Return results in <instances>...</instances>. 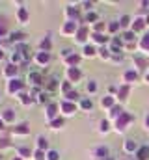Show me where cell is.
I'll return each instance as SVG.
<instances>
[{
	"label": "cell",
	"instance_id": "ab89813d",
	"mask_svg": "<svg viewBox=\"0 0 149 160\" xmlns=\"http://www.w3.org/2000/svg\"><path fill=\"white\" fill-rule=\"evenodd\" d=\"M95 19H97V15H95V13H88V17H86V21H88V22H90V21H95Z\"/></svg>",
	"mask_w": 149,
	"mask_h": 160
},
{
	"label": "cell",
	"instance_id": "db71d44e",
	"mask_svg": "<svg viewBox=\"0 0 149 160\" xmlns=\"http://www.w3.org/2000/svg\"><path fill=\"white\" fill-rule=\"evenodd\" d=\"M0 97H2V93H0Z\"/></svg>",
	"mask_w": 149,
	"mask_h": 160
},
{
	"label": "cell",
	"instance_id": "ac0fdd59",
	"mask_svg": "<svg viewBox=\"0 0 149 160\" xmlns=\"http://www.w3.org/2000/svg\"><path fill=\"white\" fill-rule=\"evenodd\" d=\"M138 78V73H136V71H127V73H125V80H127V82H132V80H136Z\"/></svg>",
	"mask_w": 149,
	"mask_h": 160
},
{
	"label": "cell",
	"instance_id": "b9f144b4",
	"mask_svg": "<svg viewBox=\"0 0 149 160\" xmlns=\"http://www.w3.org/2000/svg\"><path fill=\"white\" fill-rule=\"evenodd\" d=\"M108 28H110V32H116V30L119 28V24H117V22H112V24L108 26Z\"/></svg>",
	"mask_w": 149,
	"mask_h": 160
},
{
	"label": "cell",
	"instance_id": "6da1fadb",
	"mask_svg": "<svg viewBox=\"0 0 149 160\" xmlns=\"http://www.w3.org/2000/svg\"><path fill=\"white\" fill-rule=\"evenodd\" d=\"M129 121H132V116L123 112V114L117 118V121H116V128H117V130H123V128L127 127V123H129Z\"/></svg>",
	"mask_w": 149,
	"mask_h": 160
},
{
	"label": "cell",
	"instance_id": "4316f807",
	"mask_svg": "<svg viewBox=\"0 0 149 160\" xmlns=\"http://www.w3.org/2000/svg\"><path fill=\"white\" fill-rule=\"evenodd\" d=\"M23 38H24L23 32H13V34H11V41H21Z\"/></svg>",
	"mask_w": 149,
	"mask_h": 160
},
{
	"label": "cell",
	"instance_id": "f1b7e54d",
	"mask_svg": "<svg viewBox=\"0 0 149 160\" xmlns=\"http://www.w3.org/2000/svg\"><path fill=\"white\" fill-rule=\"evenodd\" d=\"M129 22H131V17H129V15H123V17H121L119 26H129Z\"/></svg>",
	"mask_w": 149,
	"mask_h": 160
},
{
	"label": "cell",
	"instance_id": "4dcf8cb0",
	"mask_svg": "<svg viewBox=\"0 0 149 160\" xmlns=\"http://www.w3.org/2000/svg\"><path fill=\"white\" fill-rule=\"evenodd\" d=\"M19 155L26 158V157H30V149H26V147H21V149H19Z\"/></svg>",
	"mask_w": 149,
	"mask_h": 160
},
{
	"label": "cell",
	"instance_id": "44dd1931",
	"mask_svg": "<svg viewBox=\"0 0 149 160\" xmlns=\"http://www.w3.org/2000/svg\"><path fill=\"white\" fill-rule=\"evenodd\" d=\"M80 106H82L84 110H91V108H93V102H91L90 99H84V101L80 102Z\"/></svg>",
	"mask_w": 149,
	"mask_h": 160
},
{
	"label": "cell",
	"instance_id": "83f0119b",
	"mask_svg": "<svg viewBox=\"0 0 149 160\" xmlns=\"http://www.w3.org/2000/svg\"><path fill=\"white\" fill-rule=\"evenodd\" d=\"M30 80H32L34 84H41V75H37V73H32V75H30Z\"/></svg>",
	"mask_w": 149,
	"mask_h": 160
},
{
	"label": "cell",
	"instance_id": "60d3db41",
	"mask_svg": "<svg viewBox=\"0 0 149 160\" xmlns=\"http://www.w3.org/2000/svg\"><path fill=\"white\" fill-rule=\"evenodd\" d=\"M95 89H97L95 82H90V84H88V91H95Z\"/></svg>",
	"mask_w": 149,
	"mask_h": 160
},
{
	"label": "cell",
	"instance_id": "4fadbf2b",
	"mask_svg": "<svg viewBox=\"0 0 149 160\" xmlns=\"http://www.w3.org/2000/svg\"><path fill=\"white\" fill-rule=\"evenodd\" d=\"M144 24H146V21H144V19H136V21H134V24H132V32L142 30V28H144Z\"/></svg>",
	"mask_w": 149,
	"mask_h": 160
},
{
	"label": "cell",
	"instance_id": "5b68a950",
	"mask_svg": "<svg viewBox=\"0 0 149 160\" xmlns=\"http://www.w3.org/2000/svg\"><path fill=\"white\" fill-rule=\"evenodd\" d=\"M67 77L71 82H76V80L80 78V71L76 69V67H69V71H67Z\"/></svg>",
	"mask_w": 149,
	"mask_h": 160
},
{
	"label": "cell",
	"instance_id": "2e32d148",
	"mask_svg": "<svg viewBox=\"0 0 149 160\" xmlns=\"http://www.w3.org/2000/svg\"><path fill=\"white\" fill-rule=\"evenodd\" d=\"M47 145H49V142H47V138H43V136H39V138H37V147H39V151H43V149H47Z\"/></svg>",
	"mask_w": 149,
	"mask_h": 160
},
{
	"label": "cell",
	"instance_id": "816d5d0a",
	"mask_svg": "<svg viewBox=\"0 0 149 160\" xmlns=\"http://www.w3.org/2000/svg\"><path fill=\"white\" fill-rule=\"evenodd\" d=\"M106 160H114V158H106Z\"/></svg>",
	"mask_w": 149,
	"mask_h": 160
},
{
	"label": "cell",
	"instance_id": "5bb4252c",
	"mask_svg": "<svg viewBox=\"0 0 149 160\" xmlns=\"http://www.w3.org/2000/svg\"><path fill=\"white\" fill-rule=\"evenodd\" d=\"M19 21H21V22H26V21H28V11H26V8H21V9H19Z\"/></svg>",
	"mask_w": 149,
	"mask_h": 160
},
{
	"label": "cell",
	"instance_id": "ba28073f",
	"mask_svg": "<svg viewBox=\"0 0 149 160\" xmlns=\"http://www.w3.org/2000/svg\"><path fill=\"white\" fill-rule=\"evenodd\" d=\"M4 75H6V77H8V78H15V75H17V67H15V65H8V67H6V71H4Z\"/></svg>",
	"mask_w": 149,
	"mask_h": 160
},
{
	"label": "cell",
	"instance_id": "11a10c76",
	"mask_svg": "<svg viewBox=\"0 0 149 160\" xmlns=\"http://www.w3.org/2000/svg\"><path fill=\"white\" fill-rule=\"evenodd\" d=\"M0 158H2V157H0Z\"/></svg>",
	"mask_w": 149,
	"mask_h": 160
},
{
	"label": "cell",
	"instance_id": "52a82bcc",
	"mask_svg": "<svg viewBox=\"0 0 149 160\" xmlns=\"http://www.w3.org/2000/svg\"><path fill=\"white\" fill-rule=\"evenodd\" d=\"M76 30H78V26H76L74 21H69V22L64 26V34H73V32H76Z\"/></svg>",
	"mask_w": 149,
	"mask_h": 160
},
{
	"label": "cell",
	"instance_id": "681fc988",
	"mask_svg": "<svg viewBox=\"0 0 149 160\" xmlns=\"http://www.w3.org/2000/svg\"><path fill=\"white\" fill-rule=\"evenodd\" d=\"M2 58H4V52H2V50H0V60H2Z\"/></svg>",
	"mask_w": 149,
	"mask_h": 160
},
{
	"label": "cell",
	"instance_id": "cb8c5ba5",
	"mask_svg": "<svg viewBox=\"0 0 149 160\" xmlns=\"http://www.w3.org/2000/svg\"><path fill=\"white\" fill-rule=\"evenodd\" d=\"M121 114H123L121 106H114V108H112V112H110V116H112V118H119Z\"/></svg>",
	"mask_w": 149,
	"mask_h": 160
},
{
	"label": "cell",
	"instance_id": "d6986e66",
	"mask_svg": "<svg viewBox=\"0 0 149 160\" xmlns=\"http://www.w3.org/2000/svg\"><path fill=\"white\" fill-rule=\"evenodd\" d=\"M97 155H99V158H108V149H106V147H99V149H97Z\"/></svg>",
	"mask_w": 149,
	"mask_h": 160
},
{
	"label": "cell",
	"instance_id": "f907efd6",
	"mask_svg": "<svg viewBox=\"0 0 149 160\" xmlns=\"http://www.w3.org/2000/svg\"><path fill=\"white\" fill-rule=\"evenodd\" d=\"M13 160H21V158H13Z\"/></svg>",
	"mask_w": 149,
	"mask_h": 160
},
{
	"label": "cell",
	"instance_id": "1f68e13d",
	"mask_svg": "<svg viewBox=\"0 0 149 160\" xmlns=\"http://www.w3.org/2000/svg\"><path fill=\"white\" fill-rule=\"evenodd\" d=\"M64 125V119L60 118V119H52V128H60Z\"/></svg>",
	"mask_w": 149,
	"mask_h": 160
},
{
	"label": "cell",
	"instance_id": "9a60e30c",
	"mask_svg": "<svg viewBox=\"0 0 149 160\" xmlns=\"http://www.w3.org/2000/svg\"><path fill=\"white\" fill-rule=\"evenodd\" d=\"M13 132H15V134H26V132H28V125H24V123H23V125L15 127V128H13Z\"/></svg>",
	"mask_w": 149,
	"mask_h": 160
},
{
	"label": "cell",
	"instance_id": "30bf717a",
	"mask_svg": "<svg viewBox=\"0 0 149 160\" xmlns=\"http://www.w3.org/2000/svg\"><path fill=\"white\" fill-rule=\"evenodd\" d=\"M62 110H64L65 114H74L76 106H74L73 102H62Z\"/></svg>",
	"mask_w": 149,
	"mask_h": 160
},
{
	"label": "cell",
	"instance_id": "9c48e42d",
	"mask_svg": "<svg viewBox=\"0 0 149 160\" xmlns=\"http://www.w3.org/2000/svg\"><path fill=\"white\" fill-rule=\"evenodd\" d=\"M86 38H88V28H78V32H76V41L84 43Z\"/></svg>",
	"mask_w": 149,
	"mask_h": 160
},
{
	"label": "cell",
	"instance_id": "bcb514c9",
	"mask_svg": "<svg viewBox=\"0 0 149 160\" xmlns=\"http://www.w3.org/2000/svg\"><path fill=\"white\" fill-rule=\"evenodd\" d=\"M62 89H64V91H67V93H69V82H65V84H64V86H62Z\"/></svg>",
	"mask_w": 149,
	"mask_h": 160
},
{
	"label": "cell",
	"instance_id": "f546056e",
	"mask_svg": "<svg viewBox=\"0 0 149 160\" xmlns=\"http://www.w3.org/2000/svg\"><path fill=\"white\" fill-rule=\"evenodd\" d=\"M47 158H49V160H60V155H58L56 151H49V155H47Z\"/></svg>",
	"mask_w": 149,
	"mask_h": 160
},
{
	"label": "cell",
	"instance_id": "7bdbcfd3",
	"mask_svg": "<svg viewBox=\"0 0 149 160\" xmlns=\"http://www.w3.org/2000/svg\"><path fill=\"white\" fill-rule=\"evenodd\" d=\"M8 145H9V140H6V138L0 140V147H8Z\"/></svg>",
	"mask_w": 149,
	"mask_h": 160
},
{
	"label": "cell",
	"instance_id": "8fae6325",
	"mask_svg": "<svg viewBox=\"0 0 149 160\" xmlns=\"http://www.w3.org/2000/svg\"><path fill=\"white\" fill-rule=\"evenodd\" d=\"M101 104H103V108H114V99L112 97H103L101 99Z\"/></svg>",
	"mask_w": 149,
	"mask_h": 160
},
{
	"label": "cell",
	"instance_id": "8992f818",
	"mask_svg": "<svg viewBox=\"0 0 149 160\" xmlns=\"http://www.w3.org/2000/svg\"><path fill=\"white\" fill-rule=\"evenodd\" d=\"M136 149H138V145H136L134 140H125V151L127 153H134Z\"/></svg>",
	"mask_w": 149,
	"mask_h": 160
},
{
	"label": "cell",
	"instance_id": "7c38bea8",
	"mask_svg": "<svg viewBox=\"0 0 149 160\" xmlns=\"http://www.w3.org/2000/svg\"><path fill=\"white\" fill-rule=\"evenodd\" d=\"M2 119L4 121H13L15 119V114H13V110H4V114H2Z\"/></svg>",
	"mask_w": 149,
	"mask_h": 160
},
{
	"label": "cell",
	"instance_id": "484cf974",
	"mask_svg": "<svg viewBox=\"0 0 149 160\" xmlns=\"http://www.w3.org/2000/svg\"><path fill=\"white\" fill-rule=\"evenodd\" d=\"M127 95H129V86H123L119 89V99H127Z\"/></svg>",
	"mask_w": 149,
	"mask_h": 160
},
{
	"label": "cell",
	"instance_id": "f5cc1de1",
	"mask_svg": "<svg viewBox=\"0 0 149 160\" xmlns=\"http://www.w3.org/2000/svg\"><path fill=\"white\" fill-rule=\"evenodd\" d=\"M147 82H149V75H147Z\"/></svg>",
	"mask_w": 149,
	"mask_h": 160
},
{
	"label": "cell",
	"instance_id": "c3c4849f",
	"mask_svg": "<svg viewBox=\"0 0 149 160\" xmlns=\"http://www.w3.org/2000/svg\"><path fill=\"white\" fill-rule=\"evenodd\" d=\"M146 128H149V116L146 118Z\"/></svg>",
	"mask_w": 149,
	"mask_h": 160
},
{
	"label": "cell",
	"instance_id": "7dc6e473",
	"mask_svg": "<svg viewBox=\"0 0 149 160\" xmlns=\"http://www.w3.org/2000/svg\"><path fill=\"white\" fill-rule=\"evenodd\" d=\"M4 128H6V127H4V119L0 118V130H4Z\"/></svg>",
	"mask_w": 149,
	"mask_h": 160
},
{
	"label": "cell",
	"instance_id": "7402d4cb",
	"mask_svg": "<svg viewBox=\"0 0 149 160\" xmlns=\"http://www.w3.org/2000/svg\"><path fill=\"white\" fill-rule=\"evenodd\" d=\"M78 60H80V58H78L76 54H71V56H67V60H65V62H67L69 65H76V63H78Z\"/></svg>",
	"mask_w": 149,
	"mask_h": 160
},
{
	"label": "cell",
	"instance_id": "3957f363",
	"mask_svg": "<svg viewBox=\"0 0 149 160\" xmlns=\"http://www.w3.org/2000/svg\"><path fill=\"white\" fill-rule=\"evenodd\" d=\"M36 60H37V63H41V65H45V63H49V60H50V54L43 50V52H39V54L36 56Z\"/></svg>",
	"mask_w": 149,
	"mask_h": 160
},
{
	"label": "cell",
	"instance_id": "74e56055",
	"mask_svg": "<svg viewBox=\"0 0 149 160\" xmlns=\"http://www.w3.org/2000/svg\"><path fill=\"white\" fill-rule=\"evenodd\" d=\"M123 38H125L127 41H132V39H134V32H127V34H125Z\"/></svg>",
	"mask_w": 149,
	"mask_h": 160
},
{
	"label": "cell",
	"instance_id": "f6af8a7d",
	"mask_svg": "<svg viewBox=\"0 0 149 160\" xmlns=\"http://www.w3.org/2000/svg\"><path fill=\"white\" fill-rule=\"evenodd\" d=\"M36 158L37 160H43V151H36Z\"/></svg>",
	"mask_w": 149,
	"mask_h": 160
},
{
	"label": "cell",
	"instance_id": "d4e9b609",
	"mask_svg": "<svg viewBox=\"0 0 149 160\" xmlns=\"http://www.w3.org/2000/svg\"><path fill=\"white\" fill-rule=\"evenodd\" d=\"M93 41H95V43H106V38H105L103 34H97V32H95V34H93Z\"/></svg>",
	"mask_w": 149,
	"mask_h": 160
},
{
	"label": "cell",
	"instance_id": "836d02e7",
	"mask_svg": "<svg viewBox=\"0 0 149 160\" xmlns=\"http://www.w3.org/2000/svg\"><path fill=\"white\" fill-rule=\"evenodd\" d=\"M99 52H101V58H110V50H108V48H105V47H103Z\"/></svg>",
	"mask_w": 149,
	"mask_h": 160
},
{
	"label": "cell",
	"instance_id": "ee69618b",
	"mask_svg": "<svg viewBox=\"0 0 149 160\" xmlns=\"http://www.w3.org/2000/svg\"><path fill=\"white\" fill-rule=\"evenodd\" d=\"M103 28H105V24H103V22H99V24L95 26V30H97V34H101V30H103Z\"/></svg>",
	"mask_w": 149,
	"mask_h": 160
},
{
	"label": "cell",
	"instance_id": "f35d334b",
	"mask_svg": "<svg viewBox=\"0 0 149 160\" xmlns=\"http://www.w3.org/2000/svg\"><path fill=\"white\" fill-rule=\"evenodd\" d=\"M101 130H103V132L108 130V121H101Z\"/></svg>",
	"mask_w": 149,
	"mask_h": 160
},
{
	"label": "cell",
	"instance_id": "8d00e7d4",
	"mask_svg": "<svg viewBox=\"0 0 149 160\" xmlns=\"http://www.w3.org/2000/svg\"><path fill=\"white\" fill-rule=\"evenodd\" d=\"M39 102H49V95L47 93H41L39 95Z\"/></svg>",
	"mask_w": 149,
	"mask_h": 160
},
{
	"label": "cell",
	"instance_id": "ffe728a7",
	"mask_svg": "<svg viewBox=\"0 0 149 160\" xmlns=\"http://www.w3.org/2000/svg\"><path fill=\"white\" fill-rule=\"evenodd\" d=\"M93 54H95V48H93L91 45H86V47H84V56L90 58V56H93Z\"/></svg>",
	"mask_w": 149,
	"mask_h": 160
},
{
	"label": "cell",
	"instance_id": "277c9868",
	"mask_svg": "<svg viewBox=\"0 0 149 160\" xmlns=\"http://www.w3.org/2000/svg\"><path fill=\"white\" fill-rule=\"evenodd\" d=\"M136 158H138V160H147V158H149V147H147V145L138 149V153H136Z\"/></svg>",
	"mask_w": 149,
	"mask_h": 160
},
{
	"label": "cell",
	"instance_id": "d590c367",
	"mask_svg": "<svg viewBox=\"0 0 149 160\" xmlns=\"http://www.w3.org/2000/svg\"><path fill=\"white\" fill-rule=\"evenodd\" d=\"M11 60H13V62H15V63H19V62H21V60H23V58H21V54H19V52H15V54H13V56H11Z\"/></svg>",
	"mask_w": 149,
	"mask_h": 160
},
{
	"label": "cell",
	"instance_id": "e0dca14e",
	"mask_svg": "<svg viewBox=\"0 0 149 160\" xmlns=\"http://www.w3.org/2000/svg\"><path fill=\"white\" fill-rule=\"evenodd\" d=\"M56 110H58V106H56V104H49V108H47V116L52 119V118L56 116Z\"/></svg>",
	"mask_w": 149,
	"mask_h": 160
},
{
	"label": "cell",
	"instance_id": "d6a6232c",
	"mask_svg": "<svg viewBox=\"0 0 149 160\" xmlns=\"http://www.w3.org/2000/svg\"><path fill=\"white\" fill-rule=\"evenodd\" d=\"M67 99H69V101H78V93H76V91H69V93H67Z\"/></svg>",
	"mask_w": 149,
	"mask_h": 160
},
{
	"label": "cell",
	"instance_id": "7a4b0ae2",
	"mask_svg": "<svg viewBox=\"0 0 149 160\" xmlns=\"http://www.w3.org/2000/svg\"><path fill=\"white\" fill-rule=\"evenodd\" d=\"M8 89H9L11 93H15V91H21V89H23V82H21V80H17V78L9 80V86H8Z\"/></svg>",
	"mask_w": 149,
	"mask_h": 160
},
{
	"label": "cell",
	"instance_id": "e575fe53",
	"mask_svg": "<svg viewBox=\"0 0 149 160\" xmlns=\"http://www.w3.org/2000/svg\"><path fill=\"white\" fill-rule=\"evenodd\" d=\"M134 62H136L140 67H146V60H144V58H140V56H134Z\"/></svg>",
	"mask_w": 149,
	"mask_h": 160
},
{
	"label": "cell",
	"instance_id": "603a6c76",
	"mask_svg": "<svg viewBox=\"0 0 149 160\" xmlns=\"http://www.w3.org/2000/svg\"><path fill=\"white\" fill-rule=\"evenodd\" d=\"M140 45H142V48H144V50H147V52H149V34H146V36L142 38V43H140Z\"/></svg>",
	"mask_w": 149,
	"mask_h": 160
}]
</instances>
